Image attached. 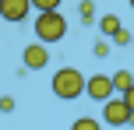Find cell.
<instances>
[{"label": "cell", "mask_w": 134, "mask_h": 130, "mask_svg": "<svg viewBox=\"0 0 134 130\" xmlns=\"http://www.w3.org/2000/svg\"><path fill=\"white\" fill-rule=\"evenodd\" d=\"M53 95L60 98V102H74V98L85 95V74H81L78 67H60L53 74Z\"/></svg>", "instance_id": "cell-1"}, {"label": "cell", "mask_w": 134, "mask_h": 130, "mask_svg": "<svg viewBox=\"0 0 134 130\" xmlns=\"http://www.w3.org/2000/svg\"><path fill=\"white\" fill-rule=\"evenodd\" d=\"M67 35V18L60 11H39V18H35V39L46 42V46H53V42H60Z\"/></svg>", "instance_id": "cell-2"}, {"label": "cell", "mask_w": 134, "mask_h": 130, "mask_svg": "<svg viewBox=\"0 0 134 130\" xmlns=\"http://www.w3.org/2000/svg\"><path fill=\"white\" fill-rule=\"evenodd\" d=\"M85 95L92 98V102H106V98H113V95H116L113 74H92V77H85Z\"/></svg>", "instance_id": "cell-3"}, {"label": "cell", "mask_w": 134, "mask_h": 130, "mask_svg": "<svg viewBox=\"0 0 134 130\" xmlns=\"http://www.w3.org/2000/svg\"><path fill=\"white\" fill-rule=\"evenodd\" d=\"M131 120V106L124 102V95L120 98H106V102H102V123H109V127H124Z\"/></svg>", "instance_id": "cell-4"}, {"label": "cell", "mask_w": 134, "mask_h": 130, "mask_svg": "<svg viewBox=\"0 0 134 130\" xmlns=\"http://www.w3.org/2000/svg\"><path fill=\"white\" fill-rule=\"evenodd\" d=\"M46 63H49V49H46V42L35 39V46H25V53H21V67H25V70H42Z\"/></svg>", "instance_id": "cell-5"}, {"label": "cell", "mask_w": 134, "mask_h": 130, "mask_svg": "<svg viewBox=\"0 0 134 130\" xmlns=\"http://www.w3.org/2000/svg\"><path fill=\"white\" fill-rule=\"evenodd\" d=\"M28 14H32V0H0V18L11 21V25L25 21Z\"/></svg>", "instance_id": "cell-6"}, {"label": "cell", "mask_w": 134, "mask_h": 130, "mask_svg": "<svg viewBox=\"0 0 134 130\" xmlns=\"http://www.w3.org/2000/svg\"><path fill=\"white\" fill-rule=\"evenodd\" d=\"M120 28H124V25H120V18H116V14H102V18H99V32L106 35V39H113Z\"/></svg>", "instance_id": "cell-7"}, {"label": "cell", "mask_w": 134, "mask_h": 130, "mask_svg": "<svg viewBox=\"0 0 134 130\" xmlns=\"http://www.w3.org/2000/svg\"><path fill=\"white\" fill-rule=\"evenodd\" d=\"M131 84H134V74H131V70H113V88L120 91V95L131 88Z\"/></svg>", "instance_id": "cell-8"}, {"label": "cell", "mask_w": 134, "mask_h": 130, "mask_svg": "<svg viewBox=\"0 0 134 130\" xmlns=\"http://www.w3.org/2000/svg\"><path fill=\"white\" fill-rule=\"evenodd\" d=\"M78 14H81V25H95V4H92V0H81Z\"/></svg>", "instance_id": "cell-9"}, {"label": "cell", "mask_w": 134, "mask_h": 130, "mask_svg": "<svg viewBox=\"0 0 134 130\" xmlns=\"http://www.w3.org/2000/svg\"><path fill=\"white\" fill-rule=\"evenodd\" d=\"M71 130H102V123L92 120V116H78V120L71 123Z\"/></svg>", "instance_id": "cell-10"}, {"label": "cell", "mask_w": 134, "mask_h": 130, "mask_svg": "<svg viewBox=\"0 0 134 130\" xmlns=\"http://www.w3.org/2000/svg\"><path fill=\"white\" fill-rule=\"evenodd\" d=\"M109 49H113V42H109V39H99V42L92 46V53H95V60H106Z\"/></svg>", "instance_id": "cell-11"}, {"label": "cell", "mask_w": 134, "mask_h": 130, "mask_svg": "<svg viewBox=\"0 0 134 130\" xmlns=\"http://www.w3.org/2000/svg\"><path fill=\"white\" fill-rule=\"evenodd\" d=\"M109 42H113V46H131V42H134V32H127V28H120V32H116V35H113Z\"/></svg>", "instance_id": "cell-12"}, {"label": "cell", "mask_w": 134, "mask_h": 130, "mask_svg": "<svg viewBox=\"0 0 134 130\" xmlns=\"http://www.w3.org/2000/svg\"><path fill=\"white\" fill-rule=\"evenodd\" d=\"M60 4H64V0H32L35 11H60Z\"/></svg>", "instance_id": "cell-13"}, {"label": "cell", "mask_w": 134, "mask_h": 130, "mask_svg": "<svg viewBox=\"0 0 134 130\" xmlns=\"http://www.w3.org/2000/svg\"><path fill=\"white\" fill-rule=\"evenodd\" d=\"M0 113H14V98L11 95H0Z\"/></svg>", "instance_id": "cell-14"}, {"label": "cell", "mask_w": 134, "mask_h": 130, "mask_svg": "<svg viewBox=\"0 0 134 130\" xmlns=\"http://www.w3.org/2000/svg\"><path fill=\"white\" fill-rule=\"evenodd\" d=\"M124 102H127V106H131V113H134V84H131L127 91H124Z\"/></svg>", "instance_id": "cell-15"}, {"label": "cell", "mask_w": 134, "mask_h": 130, "mask_svg": "<svg viewBox=\"0 0 134 130\" xmlns=\"http://www.w3.org/2000/svg\"><path fill=\"white\" fill-rule=\"evenodd\" d=\"M127 123H131V127H134V113H131V120H127Z\"/></svg>", "instance_id": "cell-16"}, {"label": "cell", "mask_w": 134, "mask_h": 130, "mask_svg": "<svg viewBox=\"0 0 134 130\" xmlns=\"http://www.w3.org/2000/svg\"><path fill=\"white\" fill-rule=\"evenodd\" d=\"M131 7H134V0H131Z\"/></svg>", "instance_id": "cell-17"}]
</instances>
